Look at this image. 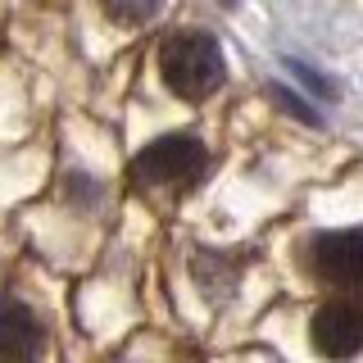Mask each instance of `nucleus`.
I'll return each mask as SVG.
<instances>
[{"label": "nucleus", "instance_id": "f257e3e1", "mask_svg": "<svg viewBox=\"0 0 363 363\" xmlns=\"http://www.w3.org/2000/svg\"><path fill=\"white\" fill-rule=\"evenodd\" d=\"M159 73H164L173 96L204 100L223 86L227 64H223V50L209 32H173V37L159 45Z\"/></svg>", "mask_w": 363, "mask_h": 363}, {"label": "nucleus", "instance_id": "f03ea898", "mask_svg": "<svg viewBox=\"0 0 363 363\" xmlns=\"http://www.w3.org/2000/svg\"><path fill=\"white\" fill-rule=\"evenodd\" d=\"M204 164H209V155H204V145L196 141V136L173 132V136H159V141H150L141 155L132 159V177L145 182V186H168V182L200 177Z\"/></svg>", "mask_w": 363, "mask_h": 363}, {"label": "nucleus", "instance_id": "7ed1b4c3", "mask_svg": "<svg viewBox=\"0 0 363 363\" xmlns=\"http://www.w3.org/2000/svg\"><path fill=\"white\" fill-rule=\"evenodd\" d=\"M309 336L318 354L327 359H350L363 350V300H332L313 313Z\"/></svg>", "mask_w": 363, "mask_h": 363}, {"label": "nucleus", "instance_id": "20e7f679", "mask_svg": "<svg viewBox=\"0 0 363 363\" xmlns=\"http://www.w3.org/2000/svg\"><path fill=\"white\" fill-rule=\"evenodd\" d=\"M313 268L332 286H363V227L323 232L313 241Z\"/></svg>", "mask_w": 363, "mask_h": 363}, {"label": "nucleus", "instance_id": "39448f33", "mask_svg": "<svg viewBox=\"0 0 363 363\" xmlns=\"http://www.w3.org/2000/svg\"><path fill=\"white\" fill-rule=\"evenodd\" d=\"M41 350V323L28 304L0 300V359H32Z\"/></svg>", "mask_w": 363, "mask_h": 363}, {"label": "nucleus", "instance_id": "423d86ee", "mask_svg": "<svg viewBox=\"0 0 363 363\" xmlns=\"http://www.w3.org/2000/svg\"><path fill=\"white\" fill-rule=\"evenodd\" d=\"M100 5H105V14L118 18V23H150L164 0H100Z\"/></svg>", "mask_w": 363, "mask_h": 363}, {"label": "nucleus", "instance_id": "0eeeda50", "mask_svg": "<svg viewBox=\"0 0 363 363\" xmlns=\"http://www.w3.org/2000/svg\"><path fill=\"white\" fill-rule=\"evenodd\" d=\"M268 96H272V100H277V105H281V109H286V113H291V118H300V123H309V128H323V113H313V109H309V105H304V100H300V96H291V91H286V86H277V82H272V86H268Z\"/></svg>", "mask_w": 363, "mask_h": 363}, {"label": "nucleus", "instance_id": "6e6552de", "mask_svg": "<svg viewBox=\"0 0 363 363\" xmlns=\"http://www.w3.org/2000/svg\"><path fill=\"white\" fill-rule=\"evenodd\" d=\"M286 73H295V77H300V82H304V86H309V91H313V96H323V100H336V86H332V82H327V77H323V73H318V68H313V64H304V60H286Z\"/></svg>", "mask_w": 363, "mask_h": 363}, {"label": "nucleus", "instance_id": "1a4fd4ad", "mask_svg": "<svg viewBox=\"0 0 363 363\" xmlns=\"http://www.w3.org/2000/svg\"><path fill=\"white\" fill-rule=\"evenodd\" d=\"M223 5H236V0H223Z\"/></svg>", "mask_w": 363, "mask_h": 363}]
</instances>
